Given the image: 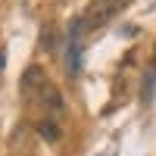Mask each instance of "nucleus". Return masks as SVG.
Masks as SVG:
<instances>
[{"label":"nucleus","instance_id":"6e6552de","mask_svg":"<svg viewBox=\"0 0 156 156\" xmlns=\"http://www.w3.org/2000/svg\"><path fill=\"white\" fill-rule=\"evenodd\" d=\"M153 62H156V56H153Z\"/></svg>","mask_w":156,"mask_h":156},{"label":"nucleus","instance_id":"20e7f679","mask_svg":"<svg viewBox=\"0 0 156 156\" xmlns=\"http://www.w3.org/2000/svg\"><path fill=\"white\" fill-rule=\"evenodd\" d=\"M47 81V75H44V69L41 66H31V69H25V75H22V94L25 97H31L37 87H41Z\"/></svg>","mask_w":156,"mask_h":156},{"label":"nucleus","instance_id":"39448f33","mask_svg":"<svg viewBox=\"0 0 156 156\" xmlns=\"http://www.w3.org/2000/svg\"><path fill=\"white\" fill-rule=\"evenodd\" d=\"M37 134H41L44 140H59V125L53 119H41L37 122Z\"/></svg>","mask_w":156,"mask_h":156},{"label":"nucleus","instance_id":"7ed1b4c3","mask_svg":"<svg viewBox=\"0 0 156 156\" xmlns=\"http://www.w3.org/2000/svg\"><path fill=\"white\" fill-rule=\"evenodd\" d=\"M112 19V9H109V3L106 0H94L87 9H84V16L78 19L81 22V28H87V31H94V28H100V25H106Z\"/></svg>","mask_w":156,"mask_h":156},{"label":"nucleus","instance_id":"423d86ee","mask_svg":"<svg viewBox=\"0 0 156 156\" xmlns=\"http://www.w3.org/2000/svg\"><path fill=\"white\" fill-rule=\"evenodd\" d=\"M106 3H109V9H112V12H119V9H125L128 3H131V0H106Z\"/></svg>","mask_w":156,"mask_h":156},{"label":"nucleus","instance_id":"f257e3e1","mask_svg":"<svg viewBox=\"0 0 156 156\" xmlns=\"http://www.w3.org/2000/svg\"><path fill=\"white\" fill-rule=\"evenodd\" d=\"M31 100H37L41 106L50 112V115H59L62 109H66V100H62V94H59V87L56 84H50V81H44L41 87L31 94Z\"/></svg>","mask_w":156,"mask_h":156},{"label":"nucleus","instance_id":"0eeeda50","mask_svg":"<svg viewBox=\"0 0 156 156\" xmlns=\"http://www.w3.org/2000/svg\"><path fill=\"white\" fill-rule=\"evenodd\" d=\"M0 69H3V53H0Z\"/></svg>","mask_w":156,"mask_h":156},{"label":"nucleus","instance_id":"f03ea898","mask_svg":"<svg viewBox=\"0 0 156 156\" xmlns=\"http://www.w3.org/2000/svg\"><path fill=\"white\" fill-rule=\"evenodd\" d=\"M81 22H72V28H69V34H66V62H69V72L75 75L78 69H81Z\"/></svg>","mask_w":156,"mask_h":156}]
</instances>
